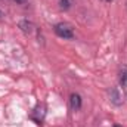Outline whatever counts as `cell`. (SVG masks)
<instances>
[{"label":"cell","mask_w":127,"mask_h":127,"mask_svg":"<svg viewBox=\"0 0 127 127\" xmlns=\"http://www.w3.org/2000/svg\"><path fill=\"white\" fill-rule=\"evenodd\" d=\"M103 1H106V3H111V1H114V0H103Z\"/></svg>","instance_id":"cell-9"},{"label":"cell","mask_w":127,"mask_h":127,"mask_svg":"<svg viewBox=\"0 0 127 127\" xmlns=\"http://www.w3.org/2000/svg\"><path fill=\"white\" fill-rule=\"evenodd\" d=\"M15 1H16V3H19V4H24V3H27L28 0H15Z\"/></svg>","instance_id":"cell-8"},{"label":"cell","mask_w":127,"mask_h":127,"mask_svg":"<svg viewBox=\"0 0 127 127\" xmlns=\"http://www.w3.org/2000/svg\"><path fill=\"white\" fill-rule=\"evenodd\" d=\"M1 16H3V13H1V10H0V18H1Z\"/></svg>","instance_id":"cell-10"},{"label":"cell","mask_w":127,"mask_h":127,"mask_svg":"<svg viewBox=\"0 0 127 127\" xmlns=\"http://www.w3.org/2000/svg\"><path fill=\"white\" fill-rule=\"evenodd\" d=\"M121 95L118 93V90L117 89H111V100H112V103H115V105H120L121 103Z\"/></svg>","instance_id":"cell-5"},{"label":"cell","mask_w":127,"mask_h":127,"mask_svg":"<svg viewBox=\"0 0 127 127\" xmlns=\"http://www.w3.org/2000/svg\"><path fill=\"white\" fill-rule=\"evenodd\" d=\"M121 83H123V84L127 83V69H124V71L121 72Z\"/></svg>","instance_id":"cell-7"},{"label":"cell","mask_w":127,"mask_h":127,"mask_svg":"<svg viewBox=\"0 0 127 127\" xmlns=\"http://www.w3.org/2000/svg\"><path fill=\"white\" fill-rule=\"evenodd\" d=\"M31 117L37 121V123H38V124H40V123H41V120L44 118V106H43V105H37Z\"/></svg>","instance_id":"cell-3"},{"label":"cell","mask_w":127,"mask_h":127,"mask_svg":"<svg viewBox=\"0 0 127 127\" xmlns=\"http://www.w3.org/2000/svg\"><path fill=\"white\" fill-rule=\"evenodd\" d=\"M71 4H72V0H61V9H64V10L69 9Z\"/></svg>","instance_id":"cell-6"},{"label":"cell","mask_w":127,"mask_h":127,"mask_svg":"<svg viewBox=\"0 0 127 127\" xmlns=\"http://www.w3.org/2000/svg\"><path fill=\"white\" fill-rule=\"evenodd\" d=\"M55 32H56V35H59L61 38H66V40H71V38H74V31H72V28H71V25H68V24H56L55 25Z\"/></svg>","instance_id":"cell-1"},{"label":"cell","mask_w":127,"mask_h":127,"mask_svg":"<svg viewBox=\"0 0 127 127\" xmlns=\"http://www.w3.org/2000/svg\"><path fill=\"white\" fill-rule=\"evenodd\" d=\"M114 127H121V126H118V124H115V126H114Z\"/></svg>","instance_id":"cell-11"},{"label":"cell","mask_w":127,"mask_h":127,"mask_svg":"<svg viewBox=\"0 0 127 127\" xmlns=\"http://www.w3.org/2000/svg\"><path fill=\"white\" fill-rule=\"evenodd\" d=\"M69 103H71V108L74 111H78L81 108V96L78 93H72L69 96Z\"/></svg>","instance_id":"cell-2"},{"label":"cell","mask_w":127,"mask_h":127,"mask_svg":"<svg viewBox=\"0 0 127 127\" xmlns=\"http://www.w3.org/2000/svg\"><path fill=\"white\" fill-rule=\"evenodd\" d=\"M19 28L25 32V34H31L32 30H34V25H32V22L24 19V21H19Z\"/></svg>","instance_id":"cell-4"}]
</instances>
